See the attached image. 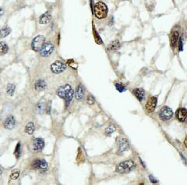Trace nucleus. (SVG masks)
<instances>
[{
    "label": "nucleus",
    "mask_w": 187,
    "mask_h": 185,
    "mask_svg": "<svg viewBox=\"0 0 187 185\" xmlns=\"http://www.w3.org/2000/svg\"><path fill=\"white\" fill-rule=\"evenodd\" d=\"M57 94L59 97L62 98L65 100L66 106H68L73 99V89H72L70 86L66 84V85H64L58 88V89L57 90Z\"/></svg>",
    "instance_id": "1"
},
{
    "label": "nucleus",
    "mask_w": 187,
    "mask_h": 185,
    "mask_svg": "<svg viewBox=\"0 0 187 185\" xmlns=\"http://www.w3.org/2000/svg\"><path fill=\"white\" fill-rule=\"evenodd\" d=\"M94 12L97 18L102 19L105 18L108 15V7L105 4L102 2H98L94 6Z\"/></svg>",
    "instance_id": "2"
},
{
    "label": "nucleus",
    "mask_w": 187,
    "mask_h": 185,
    "mask_svg": "<svg viewBox=\"0 0 187 185\" xmlns=\"http://www.w3.org/2000/svg\"><path fill=\"white\" fill-rule=\"evenodd\" d=\"M136 163L133 160H125V161L120 163L116 167V171L120 174H125L131 171L135 168Z\"/></svg>",
    "instance_id": "3"
},
{
    "label": "nucleus",
    "mask_w": 187,
    "mask_h": 185,
    "mask_svg": "<svg viewBox=\"0 0 187 185\" xmlns=\"http://www.w3.org/2000/svg\"><path fill=\"white\" fill-rule=\"evenodd\" d=\"M45 44V37L42 35H38L32 41L31 47L34 51H41Z\"/></svg>",
    "instance_id": "4"
},
{
    "label": "nucleus",
    "mask_w": 187,
    "mask_h": 185,
    "mask_svg": "<svg viewBox=\"0 0 187 185\" xmlns=\"http://www.w3.org/2000/svg\"><path fill=\"white\" fill-rule=\"evenodd\" d=\"M32 167L35 170H38L41 172H45L47 170L48 163L46 160H43V159H37L33 162Z\"/></svg>",
    "instance_id": "5"
},
{
    "label": "nucleus",
    "mask_w": 187,
    "mask_h": 185,
    "mask_svg": "<svg viewBox=\"0 0 187 185\" xmlns=\"http://www.w3.org/2000/svg\"><path fill=\"white\" fill-rule=\"evenodd\" d=\"M173 116V111L171 108L167 106L162 107L159 111V117L163 121H169Z\"/></svg>",
    "instance_id": "6"
},
{
    "label": "nucleus",
    "mask_w": 187,
    "mask_h": 185,
    "mask_svg": "<svg viewBox=\"0 0 187 185\" xmlns=\"http://www.w3.org/2000/svg\"><path fill=\"white\" fill-rule=\"evenodd\" d=\"M66 66L65 64L63 63L61 61H55L52 65H51V70L54 73H60L63 72L65 69Z\"/></svg>",
    "instance_id": "7"
},
{
    "label": "nucleus",
    "mask_w": 187,
    "mask_h": 185,
    "mask_svg": "<svg viewBox=\"0 0 187 185\" xmlns=\"http://www.w3.org/2000/svg\"><path fill=\"white\" fill-rule=\"evenodd\" d=\"M45 146V141L41 138H37L32 141V149L35 152H38L43 149Z\"/></svg>",
    "instance_id": "8"
},
{
    "label": "nucleus",
    "mask_w": 187,
    "mask_h": 185,
    "mask_svg": "<svg viewBox=\"0 0 187 185\" xmlns=\"http://www.w3.org/2000/svg\"><path fill=\"white\" fill-rule=\"evenodd\" d=\"M169 39H170V44H171V47L175 50V47L178 45L179 40V34L178 31H172L170 34L169 36Z\"/></svg>",
    "instance_id": "9"
},
{
    "label": "nucleus",
    "mask_w": 187,
    "mask_h": 185,
    "mask_svg": "<svg viewBox=\"0 0 187 185\" xmlns=\"http://www.w3.org/2000/svg\"><path fill=\"white\" fill-rule=\"evenodd\" d=\"M157 103H158V99L155 96H151L146 104V109L148 112H153L156 108Z\"/></svg>",
    "instance_id": "10"
},
{
    "label": "nucleus",
    "mask_w": 187,
    "mask_h": 185,
    "mask_svg": "<svg viewBox=\"0 0 187 185\" xmlns=\"http://www.w3.org/2000/svg\"><path fill=\"white\" fill-rule=\"evenodd\" d=\"M54 51V45L52 43H47L44 45L43 48L41 51V54L43 57L49 56Z\"/></svg>",
    "instance_id": "11"
},
{
    "label": "nucleus",
    "mask_w": 187,
    "mask_h": 185,
    "mask_svg": "<svg viewBox=\"0 0 187 185\" xmlns=\"http://www.w3.org/2000/svg\"><path fill=\"white\" fill-rule=\"evenodd\" d=\"M176 118L179 122H185L187 121V109L179 108L176 111Z\"/></svg>",
    "instance_id": "12"
},
{
    "label": "nucleus",
    "mask_w": 187,
    "mask_h": 185,
    "mask_svg": "<svg viewBox=\"0 0 187 185\" xmlns=\"http://www.w3.org/2000/svg\"><path fill=\"white\" fill-rule=\"evenodd\" d=\"M129 142L124 138H120L118 141V151L119 152H122L129 149Z\"/></svg>",
    "instance_id": "13"
},
{
    "label": "nucleus",
    "mask_w": 187,
    "mask_h": 185,
    "mask_svg": "<svg viewBox=\"0 0 187 185\" xmlns=\"http://www.w3.org/2000/svg\"><path fill=\"white\" fill-rule=\"evenodd\" d=\"M15 123H16V121H15L14 117L10 115L5 119V122H4V127L6 129L10 130V129H13L14 128Z\"/></svg>",
    "instance_id": "14"
},
{
    "label": "nucleus",
    "mask_w": 187,
    "mask_h": 185,
    "mask_svg": "<svg viewBox=\"0 0 187 185\" xmlns=\"http://www.w3.org/2000/svg\"><path fill=\"white\" fill-rule=\"evenodd\" d=\"M133 92L135 96L138 99V100H140V101L144 100V96H145V92L142 88H136V89H133Z\"/></svg>",
    "instance_id": "15"
},
{
    "label": "nucleus",
    "mask_w": 187,
    "mask_h": 185,
    "mask_svg": "<svg viewBox=\"0 0 187 185\" xmlns=\"http://www.w3.org/2000/svg\"><path fill=\"white\" fill-rule=\"evenodd\" d=\"M35 87L36 90H43L46 88V83L43 80H38L35 83Z\"/></svg>",
    "instance_id": "16"
},
{
    "label": "nucleus",
    "mask_w": 187,
    "mask_h": 185,
    "mask_svg": "<svg viewBox=\"0 0 187 185\" xmlns=\"http://www.w3.org/2000/svg\"><path fill=\"white\" fill-rule=\"evenodd\" d=\"M84 96V88L83 86V85L80 84L78 86V88L76 89V99L78 100H80L83 99Z\"/></svg>",
    "instance_id": "17"
},
{
    "label": "nucleus",
    "mask_w": 187,
    "mask_h": 185,
    "mask_svg": "<svg viewBox=\"0 0 187 185\" xmlns=\"http://www.w3.org/2000/svg\"><path fill=\"white\" fill-rule=\"evenodd\" d=\"M50 20H51V15L48 12H47V13H44L41 16L40 19H39V22L42 24H46L50 21Z\"/></svg>",
    "instance_id": "18"
},
{
    "label": "nucleus",
    "mask_w": 187,
    "mask_h": 185,
    "mask_svg": "<svg viewBox=\"0 0 187 185\" xmlns=\"http://www.w3.org/2000/svg\"><path fill=\"white\" fill-rule=\"evenodd\" d=\"M120 47V42L119 41H114L112 43H110L109 46V51H117Z\"/></svg>",
    "instance_id": "19"
},
{
    "label": "nucleus",
    "mask_w": 187,
    "mask_h": 185,
    "mask_svg": "<svg viewBox=\"0 0 187 185\" xmlns=\"http://www.w3.org/2000/svg\"><path fill=\"white\" fill-rule=\"evenodd\" d=\"M35 127L34 123H33V122H29L25 128V132L29 135H32L33 133H34V131H35Z\"/></svg>",
    "instance_id": "20"
},
{
    "label": "nucleus",
    "mask_w": 187,
    "mask_h": 185,
    "mask_svg": "<svg viewBox=\"0 0 187 185\" xmlns=\"http://www.w3.org/2000/svg\"><path fill=\"white\" fill-rule=\"evenodd\" d=\"M11 32V30L9 27H5L1 30V37L3 38L9 34V33Z\"/></svg>",
    "instance_id": "21"
},
{
    "label": "nucleus",
    "mask_w": 187,
    "mask_h": 185,
    "mask_svg": "<svg viewBox=\"0 0 187 185\" xmlns=\"http://www.w3.org/2000/svg\"><path fill=\"white\" fill-rule=\"evenodd\" d=\"M115 131V126L113 125H110L109 126H108L107 128H105V134L108 135H110L111 134H112L113 132H114Z\"/></svg>",
    "instance_id": "22"
},
{
    "label": "nucleus",
    "mask_w": 187,
    "mask_h": 185,
    "mask_svg": "<svg viewBox=\"0 0 187 185\" xmlns=\"http://www.w3.org/2000/svg\"><path fill=\"white\" fill-rule=\"evenodd\" d=\"M15 90V85L13 84H9L7 86V93L9 96H13Z\"/></svg>",
    "instance_id": "23"
},
{
    "label": "nucleus",
    "mask_w": 187,
    "mask_h": 185,
    "mask_svg": "<svg viewBox=\"0 0 187 185\" xmlns=\"http://www.w3.org/2000/svg\"><path fill=\"white\" fill-rule=\"evenodd\" d=\"M115 87H116V89L120 92H123L125 91H126V87L123 85L122 83H116L115 84Z\"/></svg>",
    "instance_id": "24"
},
{
    "label": "nucleus",
    "mask_w": 187,
    "mask_h": 185,
    "mask_svg": "<svg viewBox=\"0 0 187 185\" xmlns=\"http://www.w3.org/2000/svg\"><path fill=\"white\" fill-rule=\"evenodd\" d=\"M19 176H20V171L18 170H15L11 173L10 178L12 180H16L19 177Z\"/></svg>",
    "instance_id": "25"
},
{
    "label": "nucleus",
    "mask_w": 187,
    "mask_h": 185,
    "mask_svg": "<svg viewBox=\"0 0 187 185\" xmlns=\"http://www.w3.org/2000/svg\"><path fill=\"white\" fill-rule=\"evenodd\" d=\"M8 51V47L5 44V42H1V54H5V53H7Z\"/></svg>",
    "instance_id": "26"
},
{
    "label": "nucleus",
    "mask_w": 187,
    "mask_h": 185,
    "mask_svg": "<svg viewBox=\"0 0 187 185\" xmlns=\"http://www.w3.org/2000/svg\"><path fill=\"white\" fill-rule=\"evenodd\" d=\"M14 155L16 156V157L18 159L20 156V142H18L17 145L16 146V149L14 151Z\"/></svg>",
    "instance_id": "27"
},
{
    "label": "nucleus",
    "mask_w": 187,
    "mask_h": 185,
    "mask_svg": "<svg viewBox=\"0 0 187 185\" xmlns=\"http://www.w3.org/2000/svg\"><path fill=\"white\" fill-rule=\"evenodd\" d=\"M178 47L179 51H182V50H183V41H182V37H179V40L178 43Z\"/></svg>",
    "instance_id": "28"
},
{
    "label": "nucleus",
    "mask_w": 187,
    "mask_h": 185,
    "mask_svg": "<svg viewBox=\"0 0 187 185\" xmlns=\"http://www.w3.org/2000/svg\"><path fill=\"white\" fill-rule=\"evenodd\" d=\"M95 98L93 97L92 95H90V96H88V97H87V103L88 104H93V103H95Z\"/></svg>",
    "instance_id": "29"
},
{
    "label": "nucleus",
    "mask_w": 187,
    "mask_h": 185,
    "mask_svg": "<svg viewBox=\"0 0 187 185\" xmlns=\"http://www.w3.org/2000/svg\"><path fill=\"white\" fill-rule=\"evenodd\" d=\"M94 35H95V41H96L97 43L98 44H102V39H101L100 37H99V36H98V34H96V32L94 33Z\"/></svg>",
    "instance_id": "30"
},
{
    "label": "nucleus",
    "mask_w": 187,
    "mask_h": 185,
    "mask_svg": "<svg viewBox=\"0 0 187 185\" xmlns=\"http://www.w3.org/2000/svg\"><path fill=\"white\" fill-rule=\"evenodd\" d=\"M149 178H150V180H151V181L152 182V183H158V180H155V178H154V177L152 176V175H150Z\"/></svg>",
    "instance_id": "31"
},
{
    "label": "nucleus",
    "mask_w": 187,
    "mask_h": 185,
    "mask_svg": "<svg viewBox=\"0 0 187 185\" xmlns=\"http://www.w3.org/2000/svg\"><path fill=\"white\" fill-rule=\"evenodd\" d=\"M184 145H185V146L187 148V136H186V137H185V141H184Z\"/></svg>",
    "instance_id": "32"
}]
</instances>
